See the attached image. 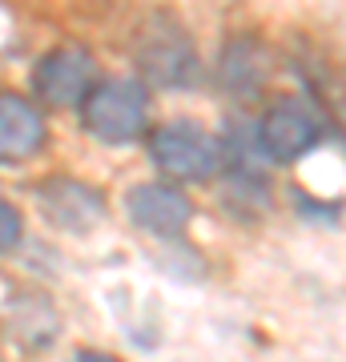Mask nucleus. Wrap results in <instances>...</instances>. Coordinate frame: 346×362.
<instances>
[{"label": "nucleus", "mask_w": 346, "mask_h": 362, "mask_svg": "<svg viewBox=\"0 0 346 362\" xmlns=\"http://www.w3.org/2000/svg\"><path fill=\"white\" fill-rule=\"evenodd\" d=\"M81 121L85 129L105 145H129L145 133V121H149V97H145L142 81H101L93 85V93L81 105Z\"/></svg>", "instance_id": "nucleus-1"}, {"label": "nucleus", "mask_w": 346, "mask_h": 362, "mask_svg": "<svg viewBox=\"0 0 346 362\" xmlns=\"http://www.w3.org/2000/svg\"><path fill=\"white\" fill-rule=\"evenodd\" d=\"M149 157L173 181H205L226 165V145L193 121H166L149 133Z\"/></svg>", "instance_id": "nucleus-2"}, {"label": "nucleus", "mask_w": 346, "mask_h": 362, "mask_svg": "<svg viewBox=\"0 0 346 362\" xmlns=\"http://www.w3.org/2000/svg\"><path fill=\"white\" fill-rule=\"evenodd\" d=\"M137 69L157 89H185L197 77V52L173 16H154L137 37Z\"/></svg>", "instance_id": "nucleus-3"}, {"label": "nucleus", "mask_w": 346, "mask_h": 362, "mask_svg": "<svg viewBox=\"0 0 346 362\" xmlns=\"http://www.w3.org/2000/svg\"><path fill=\"white\" fill-rule=\"evenodd\" d=\"M322 141V117L306 97H278L258 121V153L266 161H298Z\"/></svg>", "instance_id": "nucleus-4"}, {"label": "nucleus", "mask_w": 346, "mask_h": 362, "mask_svg": "<svg viewBox=\"0 0 346 362\" xmlns=\"http://www.w3.org/2000/svg\"><path fill=\"white\" fill-rule=\"evenodd\" d=\"M97 85V65H93L89 49L81 45H64L40 57L37 73H33V89L40 93V101L52 109H73L85 105V97Z\"/></svg>", "instance_id": "nucleus-5"}, {"label": "nucleus", "mask_w": 346, "mask_h": 362, "mask_svg": "<svg viewBox=\"0 0 346 362\" xmlns=\"http://www.w3.org/2000/svg\"><path fill=\"white\" fill-rule=\"evenodd\" d=\"M37 202H40V214H45L57 230H69V233H85L105 218V197L97 194L93 185L73 181V177L40 181Z\"/></svg>", "instance_id": "nucleus-6"}, {"label": "nucleus", "mask_w": 346, "mask_h": 362, "mask_svg": "<svg viewBox=\"0 0 346 362\" xmlns=\"http://www.w3.org/2000/svg\"><path fill=\"white\" fill-rule=\"evenodd\" d=\"M129 218L133 226H142L145 233H157V238H173L190 226L193 218V202L173 185H161V181H145V185H133L125 197Z\"/></svg>", "instance_id": "nucleus-7"}, {"label": "nucleus", "mask_w": 346, "mask_h": 362, "mask_svg": "<svg viewBox=\"0 0 346 362\" xmlns=\"http://www.w3.org/2000/svg\"><path fill=\"white\" fill-rule=\"evenodd\" d=\"M45 145V117L21 93H0V161H25Z\"/></svg>", "instance_id": "nucleus-8"}, {"label": "nucleus", "mask_w": 346, "mask_h": 362, "mask_svg": "<svg viewBox=\"0 0 346 362\" xmlns=\"http://www.w3.org/2000/svg\"><path fill=\"white\" fill-rule=\"evenodd\" d=\"M8 330H13V342L25 354H37V350H45L52 338L61 334V318H57L49 298L25 294L8 306Z\"/></svg>", "instance_id": "nucleus-9"}, {"label": "nucleus", "mask_w": 346, "mask_h": 362, "mask_svg": "<svg viewBox=\"0 0 346 362\" xmlns=\"http://www.w3.org/2000/svg\"><path fill=\"white\" fill-rule=\"evenodd\" d=\"M270 73V61L258 40H230V49L221 52V85L233 97H254Z\"/></svg>", "instance_id": "nucleus-10"}, {"label": "nucleus", "mask_w": 346, "mask_h": 362, "mask_svg": "<svg viewBox=\"0 0 346 362\" xmlns=\"http://www.w3.org/2000/svg\"><path fill=\"white\" fill-rule=\"evenodd\" d=\"M21 214H16V206H8L4 197H0V254L4 250H13L16 242H21Z\"/></svg>", "instance_id": "nucleus-11"}, {"label": "nucleus", "mask_w": 346, "mask_h": 362, "mask_svg": "<svg viewBox=\"0 0 346 362\" xmlns=\"http://www.w3.org/2000/svg\"><path fill=\"white\" fill-rule=\"evenodd\" d=\"M73 362H117V358H109V354H97V350H85V354H77Z\"/></svg>", "instance_id": "nucleus-12"}]
</instances>
